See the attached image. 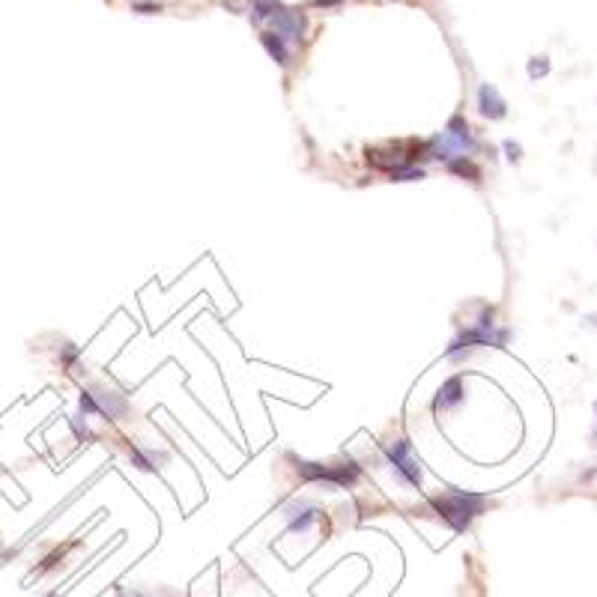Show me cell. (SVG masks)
<instances>
[{
    "instance_id": "obj_1",
    "label": "cell",
    "mask_w": 597,
    "mask_h": 597,
    "mask_svg": "<svg viewBox=\"0 0 597 597\" xmlns=\"http://www.w3.org/2000/svg\"><path fill=\"white\" fill-rule=\"evenodd\" d=\"M430 505H433V511L445 519L454 531H466L469 523H472V517L481 514V507H484V496H478V493L454 490V493H448V496L430 499Z\"/></svg>"
},
{
    "instance_id": "obj_2",
    "label": "cell",
    "mask_w": 597,
    "mask_h": 597,
    "mask_svg": "<svg viewBox=\"0 0 597 597\" xmlns=\"http://www.w3.org/2000/svg\"><path fill=\"white\" fill-rule=\"evenodd\" d=\"M386 454H388V460L395 463L400 481H406V484H412V487L421 484V466H418V463L412 460V448H410V442H406V439H398L395 445H388V451H386Z\"/></svg>"
},
{
    "instance_id": "obj_3",
    "label": "cell",
    "mask_w": 597,
    "mask_h": 597,
    "mask_svg": "<svg viewBox=\"0 0 597 597\" xmlns=\"http://www.w3.org/2000/svg\"><path fill=\"white\" fill-rule=\"evenodd\" d=\"M272 21V33H278L281 39L287 42V39H293V42H299L302 36H304V30H308V21H304V16L299 9H287V6H278L275 9V16L269 18Z\"/></svg>"
},
{
    "instance_id": "obj_4",
    "label": "cell",
    "mask_w": 597,
    "mask_h": 597,
    "mask_svg": "<svg viewBox=\"0 0 597 597\" xmlns=\"http://www.w3.org/2000/svg\"><path fill=\"white\" fill-rule=\"evenodd\" d=\"M478 108L484 117L490 120H502L505 113H507V105H505V99L499 96L496 87H490V84H481V90H478Z\"/></svg>"
},
{
    "instance_id": "obj_5",
    "label": "cell",
    "mask_w": 597,
    "mask_h": 597,
    "mask_svg": "<svg viewBox=\"0 0 597 597\" xmlns=\"http://www.w3.org/2000/svg\"><path fill=\"white\" fill-rule=\"evenodd\" d=\"M93 400L99 406V415H108L111 421H117V418L125 412V400H123V395H117V391H93Z\"/></svg>"
},
{
    "instance_id": "obj_6",
    "label": "cell",
    "mask_w": 597,
    "mask_h": 597,
    "mask_svg": "<svg viewBox=\"0 0 597 597\" xmlns=\"http://www.w3.org/2000/svg\"><path fill=\"white\" fill-rule=\"evenodd\" d=\"M260 42H263V48L269 51V57L275 60V63H281V66H287V42L281 39L278 33H272V30H266V33H260Z\"/></svg>"
},
{
    "instance_id": "obj_7",
    "label": "cell",
    "mask_w": 597,
    "mask_h": 597,
    "mask_svg": "<svg viewBox=\"0 0 597 597\" xmlns=\"http://www.w3.org/2000/svg\"><path fill=\"white\" fill-rule=\"evenodd\" d=\"M460 398H463V379H460V376H451L448 383L439 388L436 406H451V403H460Z\"/></svg>"
},
{
    "instance_id": "obj_8",
    "label": "cell",
    "mask_w": 597,
    "mask_h": 597,
    "mask_svg": "<svg viewBox=\"0 0 597 597\" xmlns=\"http://www.w3.org/2000/svg\"><path fill=\"white\" fill-rule=\"evenodd\" d=\"M281 6V0H254L251 4V21L260 24V21H269L275 16V9Z\"/></svg>"
},
{
    "instance_id": "obj_9",
    "label": "cell",
    "mask_w": 597,
    "mask_h": 597,
    "mask_svg": "<svg viewBox=\"0 0 597 597\" xmlns=\"http://www.w3.org/2000/svg\"><path fill=\"white\" fill-rule=\"evenodd\" d=\"M448 171H451V173H460V176H469V180H472V183H478V180H481V171H478L475 164L469 161L466 156H460V159H451V161H448Z\"/></svg>"
},
{
    "instance_id": "obj_10",
    "label": "cell",
    "mask_w": 597,
    "mask_h": 597,
    "mask_svg": "<svg viewBox=\"0 0 597 597\" xmlns=\"http://www.w3.org/2000/svg\"><path fill=\"white\" fill-rule=\"evenodd\" d=\"M391 183H406V180H421L424 171L421 168H400V171H391Z\"/></svg>"
},
{
    "instance_id": "obj_11",
    "label": "cell",
    "mask_w": 597,
    "mask_h": 597,
    "mask_svg": "<svg viewBox=\"0 0 597 597\" xmlns=\"http://www.w3.org/2000/svg\"><path fill=\"white\" fill-rule=\"evenodd\" d=\"M550 72V63H547V57H535L529 63V75L531 78H543V75Z\"/></svg>"
},
{
    "instance_id": "obj_12",
    "label": "cell",
    "mask_w": 597,
    "mask_h": 597,
    "mask_svg": "<svg viewBox=\"0 0 597 597\" xmlns=\"http://www.w3.org/2000/svg\"><path fill=\"white\" fill-rule=\"evenodd\" d=\"M314 519H316V507H308V514L296 517L293 523H290V529H293V531H302V529H308V526L314 523Z\"/></svg>"
},
{
    "instance_id": "obj_13",
    "label": "cell",
    "mask_w": 597,
    "mask_h": 597,
    "mask_svg": "<svg viewBox=\"0 0 597 597\" xmlns=\"http://www.w3.org/2000/svg\"><path fill=\"white\" fill-rule=\"evenodd\" d=\"M132 9H135V12H144V16H149V12H161V4H135Z\"/></svg>"
},
{
    "instance_id": "obj_14",
    "label": "cell",
    "mask_w": 597,
    "mask_h": 597,
    "mask_svg": "<svg viewBox=\"0 0 597 597\" xmlns=\"http://www.w3.org/2000/svg\"><path fill=\"white\" fill-rule=\"evenodd\" d=\"M75 355H78V350H75L72 344H66V350H63V364H69V362L75 359Z\"/></svg>"
},
{
    "instance_id": "obj_15",
    "label": "cell",
    "mask_w": 597,
    "mask_h": 597,
    "mask_svg": "<svg viewBox=\"0 0 597 597\" xmlns=\"http://www.w3.org/2000/svg\"><path fill=\"white\" fill-rule=\"evenodd\" d=\"M505 149L511 152V156H507L511 161H517V159H519V147H517V144H511V141H507V144H505Z\"/></svg>"
}]
</instances>
